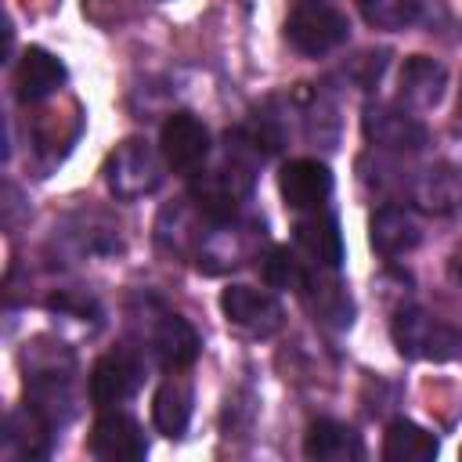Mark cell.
<instances>
[{"instance_id": "cell-1", "label": "cell", "mask_w": 462, "mask_h": 462, "mask_svg": "<svg viewBox=\"0 0 462 462\" xmlns=\"http://www.w3.org/2000/svg\"><path fill=\"white\" fill-rule=\"evenodd\" d=\"M390 336L393 346L415 361H455L462 354V332L422 307H401L390 321Z\"/></svg>"}, {"instance_id": "cell-2", "label": "cell", "mask_w": 462, "mask_h": 462, "mask_svg": "<svg viewBox=\"0 0 462 462\" xmlns=\"http://www.w3.org/2000/svg\"><path fill=\"white\" fill-rule=\"evenodd\" d=\"M285 36L289 43L307 54V58H321L336 47L346 43L350 36V22L339 7H332L328 0H300L285 22Z\"/></svg>"}, {"instance_id": "cell-3", "label": "cell", "mask_w": 462, "mask_h": 462, "mask_svg": "<svg viewBox=\"0 0 462 462\" xmlns=\"http://www.w3.org/2000/svg\"><path fill=\"white\" fill-rule=\"evenodd\" d=\"M105 180H108V191L116 199H144L159 188L162 180V162L155 155V148L141 137H130L123 144H116V152L108 155L105 162Z\"/></svg>"}, {"instance_id": "cell-4", "label": "cell", "mask_w": 462, "mask_h": 462, "mask_svg": "<svg viewBox=\"0 0 462 462\" xmlns=\"http://www.w3.org/2000/svg\"><path fill=\"white\" fill-rule=\"evenodd\" d=\"M361 126H365V137L383 148V152H397V155H411L426 144V126L419 123V116H411L408 108L401 105H390V101H372L365 105V116H361Z\"/></svg>"}, {"instance_id": "cell-5", "label": "cell", "mask_w": 462, "mask_h": 462, "mask_svg": "<svg viewBox=\"0 0 462 462\" xmlns=\"http://www.w3.org/2000/svg\"><path fill=\"white\" fill-rule=\"evenodd\" d=\"M159 155L177 173H199L209 159V130L191 112H173L159 130Z\"/></svg>"}, {"instance_id": "cell-6", "label": "cell", "mask_w": 462, "mask_h": 462, "mask_svg": "<svg viewBox=\"0 0 462 462\" xmlns=\"http://www.w3.org/2000/svg\"><path fill=\"white\" fill-rule=\"evenodd\" d=\"M220 310L231 325L253 332V336H271L282 328V303L267 292V289H253V285H227L220 292Z\"/></svg>"}, {"instance_id": "cell-7", "label": "cell", "mask_w": 462, "mask_h": 462, "mask_svg": "<svg viewBox=\"0 0 462 462\" xmlns=\"http://www.w3.org/2000/svg\"><path fill=\"white\" fill-rule=\"evenodd\" d=\"M144 451H148V440L137 419L126 411L108 408L90 430V455L101 462H134V458H144Z\"/></svg>"}, {"instance_id": "cell-8", "label": "cell", "mask_w": 462, "mask_h": 462, "mask_svg": "<svg viewBox=\"0 0 462 462\" xmlns=\"http://www.w3.org/2000/svg\"><path fill=\"white\" fill-rule=\"evenodd\" d=\"M278 188H282V199H285L289 209L310 213V209H321L328 202V195H332V173L318 159H292V162L282 166Z\"/></svg>"}, {"instance_id": "cell-9", "label": "cell", "mask_w": 462, "mask_h": 462, "mask_svg": "<svg viewBox=\"0 0 462 462\" xmlns=\"http://www.w3.org/2000/svg\"><path fill=\"white\" fill-rule=\"evenodd\" d=\"M300 292H303V300L310 303V310H314L325 325H332V328H346V325H350L354 303H350L343 282L336 278V267H321V263L303 267Z\"/></svg>"}, {"instance_id": "cell-10", "label": "cell", "mask_w": 462, "mask_h": 462, "mask_svg": "<svg viewBox=\"0 0 462 462\" xmlns=\"http://www.w3.org/2000/svg\"><path fill=\"white\" fill-rule=\"evenodd\" d=\"M141 386V361L130 350L105 354L90 372V401L97 408H116Z\"/></svg>"}, {"instance_id": "cell-11", "label": "cell", "mask_w": 462, "mask_h": 462, "mask_svg": "<svg viewBox=\"0 0 462 462\" xmlns=\"http://www.w3.org/2000/svg\"><path fill=\"white\" fill-rule=\"evenodd\" d=\"M419 238H422V231H419V220H415V213L408 206L386 202L368 220V242L383 256H404V253H411L419 245Z\"/></svg>"}, {"instance_id": "cell-12", "label": "cell", "mask_w": 462, "mask_h": 462, "mask_svg": "<svg viewBox=\"0 0 462 462\" xmlns=\"http://www.w3.org/2000/svg\"><path fill=\"white\" fill-rule=\"evenodd\" d=\"M256 242V224H238L224 220V224H209V235L199 245V263L206 271H224V267H238Z\"/></svg>"}, {"instance_id": "cell-13", "label": "cell", "mask_w": 462, "mask_h": 462, "mask_svg": "<svg viewBox=\"0 0 462 462\" xmlns=\"http://www.w3.org/2000/svg\"><path fill=\"white\" fill-rule=\"evenodd\" d=\"M148 343H152L155 361H159L162 368H170V372L188 368V365L199 357V332H195L180 314H170V310H162V314L152 321Z\"/></svg>"}, {"instance_id": "cell-14", "label": "cell", "mask_w": 462, "mask_h": 462, "mask_svg": "<svg viewBox=\"0 0 462 462\" xmlns=\"http://www.w3.org/2000/svg\"><path fill=\"white\" fill-rule=\"evenodd\" d=\"M411 199L426 213H437V217L451 213L462 202V170L451 162H433L419 170L411 180Z\"/></svg>"}, {"instance_id": "cell-15", "label": "cell", "mask_w": 462, "mask_h": 462, "mask_svg": "<svg viewBox=\"0 0 462 462\" xmlns=\"http://www.w3.org/2000/svg\"><path fill=\"white\" fill-rule=\"evenodd\" d=\"M296 242L314 263L339 271V263H343V235H339V224H336L332 213H325V209L303 213L296 220Z\"/></svg>"}, {"instance_id": "cell-16", "label": "cell", "mask_w": 462, "mask_h": 462, "mask_svg": "<svg viewBox=\"0 0 462 462\" xmlns=\"http://www.w3.org/2000/svg\"><path fill=\"white\" fill-rule=\"evenodd\" d=\"M61 83H65V65H61L51 51L29 47V51L22 54V61H18V69H14V87H18V97H22L25 105L51 97Z\"/></svg>"}, {"instance_id": "cell-17", "label": "cell", "mask_w": 462, "mask_h": 462, "mask_svg": "<svg viewBox=\"0 0 462 462\" xmlns=\"http://www.w3.org/2000/svg\"><path fill=\"white\" fill-rule=\"evenodd\" d=\"M303 455L314 462H354L361 458V437L339 419H318L307 430Z\"/></svg>"}, {"instance_id": "cell-18", "label": "cell", "mask_w": 462, "mask_h": 462, "mask_svg": "<svg viewBox=\"0 0 462 462\" xmlns=\"http://www.w3.org/2000/svg\"><path fill=\"white\" fill-rule=\"evenodd\" d=\"M448 87V72L440 61L415 54L401 65V101L408 108H433Z\"/></svg>"}, {"instance_id": "cell-19", "label": "cell", "mask_w": 462, "mask_h": 462, "mask_svg": "<svg viewBox=\"0 0 462 462\" xmlns=\"http://www.w3.org/2000/svg\"><path fill=\"white\" fill-rule=\"evenodd\" d=\"M440 451L437 437L408 419H393L383 440V458L386 462H433Z\"/></svg>"}, {"instance_id": "cell-20", "label": "cell", "mask_w": 462, "mask_h": 462, "mask_svg": "<svg viewBox=\"0 0 462 462\" xmlns=\"http://www.w3.org/2000/svg\"><path fill=\"white\" fill-rule=\"evenodd\" d=\"M152 419L162 437H180L191 422V386L184 379H166L152 397Z\"/></svg>"}, {"instance_id": "cell-21", "label": "cell", "mask_w": 462, "mask_h": 462, "mask_svg": "<svg viewBox=\"0 0 462 462\" xmlns=\"http://www.w3.org/2000/svg\"><path fill=\"white\" fill-rule=\"evenodd\" d=\"M357 11L372 29L393 32L408 29L419 18V0H357Z\"/></svg>"}, {"instance_id": "cell-22", "label": "cell", "mask_w": 462, "mask_h": 462, "mask_svg": "<svg viewBox=\"0 0 462 462\" xmlns=\"http://www.w3.org/2000/svg\"><path fill=\"white\" fill-rule=\"evenodd\" d=\"M263 282L271 289H300V282H303V260H296L289 249H271L263 256Z\"/></svg>"}, {"instance_id": "cell-23", "label": "cell", "mask_w": 462, "mask_h": 462, "mask_svg": "<svg viewBox=\"0 0 462 462\" xmlns=\"http://www.w3.org/2000/svg\"><path fill=\"white\" fill-rule=\"evenodd\" d=\"M458 116H462V87H458Z\"/></svg>"}]
</instances>
